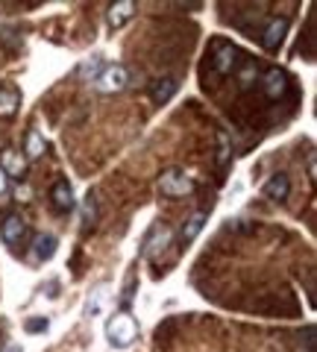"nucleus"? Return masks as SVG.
Listing matches in <instances>:
<instances>
[{
  "label": "nucleus",
  "instance_id": "nucleus-1",
  "mask_svg": "<svg viewBox=\"0 0 317 352\" xmlns=\"http://www.w3.org/2000/svg\"><path fill=\"white\" fill-rule=\"evenodd\" d=\"M106 338L112 346H133L138 338V320L129 311H118L106 326Z\"/></svg>",
  "mask_w": 317,
  "mask_h": 352
},
{
  "label": "nucleus",
  "instance_id": "nucleus-2",
  "mask_svg": "<svg viewBox=\"0 0 317 352\" xmlns=\"http://www.w3.org/2000/svg\"><path fill=\"white\" fill-rule=\"evenodd\" d=\"M159 188L165 197H171V200H177V197H188L194 191V182L191 176L185 170H165L159 179Z\"/></svg>",
  "mask_w": 317,
  "mask_h": 352
},
{
  "label": "nucleus",
  "instance_id": "nucleus-3",
  "mask_svg": "<svg viewBox=\"0 0 317 352\" xmlns=\"http://www.w3.org/2000/svg\"><path fill=\"white\" fill-rule=\"evenodd\" d=\"M235 65H238V47L229 41H217L212 50V68L221 76H229L235 71Z\"/></svg>",
  "mask_w": 317,
  "mask_h": 352
},
{
  "label": "nucleus",
  "instance_id": "nucleus-4",
  "mask_svg": "<svg viewBox=\"0 0 317 352\" xmlns=\"http://www.w3.org/2000/svg\"><path fill=\"white\" fill-rule=\"evenodd\" d=\"M127 88V68L124 65H109V68L100 71L97 76V91L103 94H118Z\"/></svg>",
  "mask_w": 317,
  "mask_h": 352
},
{
  "label": "nucleus",
  "instance_id": "nucleus-5",
  "mask_svg": "<svg viewBox=\"0 0 317 352\" xmlns=\"http://www.w3.org/2000/svg\"><path fill=\"white\" fill-rule=\"evenodd\" d=\"M288 36V21L285 18H267L265 21V30H261V44H265V50L276 53L279 44L285 41Z\"/></svg>",
  "mask_w": 317,
  "mask_h": 352
},
{
  "label": "nucleus",
  "instance_id": "nucleus-6",
  "mask_svg": "<svg viewBox=\"0 0 317 352\" xmlns=\"http://www.w3.org/2000/svg\"><path fill=\"white\" fill-rule=\"evenodd\" d=\"M0 170H3L9 179H24L27 176V156L18 150H3L0 153Z\"/></svg>",
  "mask_w": 317,
  "mask_h": 352
},
{
  "label": "nucleus",
  "instance_id": "nucleus-7",
  "mask_svg": "<svg viewBox=\"0 0 317 352\" xmlns=\"http://www.w3.org/2000/svg\"><path fill=\"white\" fill-rule=\"evenodd\" d=\"M288 91V76L282 68H267L265 71V94L267 100H282Z\"/></svg>",
  "mask_w": 317,
  "mask_h": 352
},
{
  "label": "nucleus",
  "instance_id": "nucleus-8",
  "mask_svg": "<svg viewBox=\"0 0 317 352\" xmlns=\"http://www.w3.org/2000/svg\"><path fill=\"white\" fill-rule=\"evenodd\" d=\"M288 194H291V179H288V173H273L270 179L265 182V197H267V200L285 203Z\"/></svg>",
  "mask_w": 317,
  "mask_h": 352
},
{
  "label": "nucleus",
  "instance_id": "nucleus-9",
  "mask_svg": "<svg viewBox=\"0 0 317 352\" xmlns=\"http://www.w3.org/2000/svg\"><path fill=\"white\" fill-rule=\"evenodd\" d=\"M133 15H135V3H133V0H118V3L109 6L106 21H109V27H112V30H118V27H124Z\"/></svg>",
  "mask_w": 317,
  "mask_h": 352
},
{
  "label": "nucleus",
  "instance_id": "nucleus-10",
  "mask_svg": "<svg viewBox=\"0 0 317 352\" xmlns=\"http://www.w3.org/2000/svg\"><path fill=\"white\" fill-rule=\"evenodd\" d=\"M24 232H27V223H24V217L21 214H9L3 220V226H0V235H3V241L9 247H15L18 241L24 238Z\"/></svg>",
  "mask_w": 317,
  "mask_h": 352
},
{
  "label": "nucleus",
  "instance_id": "nucleus-11",
  "mask_svg": "<svg viewBox=\"0 0 317 352\" xmlns=\"http://www.w3.org/2000/svg\"><path fill=\"white\" fill-rule=\"evenodd\" d=\"M50 200H53V206H56L59 212H71V206H74V188H71V182L68 179H59L50 188Z\"/></svg>",
  "mask_w": 317,
  "mask_h": 352
},
{
  "label": "nucleus",
  "instance_id": "nucleus-12",
  "mask_svg": "<svg viewBox=\"0 0 317 352\" xmlns=\"http://www.w3.org/2000/svg\"><path fill=\"white\" fill-rule=\"evenodd\" d=\"M21 106V91L15 85H0V118L15 115Z\"/></svg>",
  "mask_w": 317,
  "mask_h": 352
},
{
  "label": "nucleus",
  "instance_id": "nucleus-13",
  "mask_svg": "<svg viewBox=\"0 0 317 352\" xmlns=\"http://www.w3.org/2000/svg\"><path fill=\"white\" fill-rule=\"evenodd\" d=\"M150 94H153V100H156V103H168L171 97L177 94V80H173V76H162V80L153 82Z\"/></svg>",
  "mask_w": 317,
  "mask_h": 352
},
{
  "label": "nucleus",
  "instance_id": "nucleus-14",
  "mask_svg": "<svg viewBox=\"0 0 317 352\" xmlns=\"http://www.w3.org/2000/svg\"><path fill=\"white\" fill-rule=\"evenodd\" d=\"M171 226H165V223H162L159 229H156V232H153V238L147 241V256H153V258H156L159 256V252L162 250H165L168 244H171Z\"/></svg>",
  "mask_w": 317,
  "mask_h": 352
},
{
  "label": "nucleus",
  "instance_id": "nucleus-15",
  "mask_svg": "<svg viewBox=\"0 0 317 352\" xmlns=\"http://www.w3.org/2000/svg\"><path fill=\"white\" fill-rule=\"evenodd\" d=\"M56 247H59L56 235H39L36 244H32V252H36V258H50L56 252Z\"/></svg>",
  "mask_w": 317,
  "mask_h": 352
},
{
  "label": "nucleus",
  "instance_id": "nucleus-16",
  "mask_svg": "<svg viewBox=\"0 0 317 352\" xmlns=\"http://www.w3.org/2000/svg\"><path fill=\"white\" fill-rule=\"evenodd\" d=\"M203 223H206V214H203V212H194V214L182 223V241H194L197 235H200Z\"/></svg>",
  "mask_w": 317,
  "mask_h": 352
},
{
  "label": "nucleus",
  "instance_id": "nucleus-17",
  "mask_svg": "<svg viewBox=\"0 0 317 352\" xmlns=\"http://www.w3.org/2000/svg\"><path fill=\"white\" fill-rule=\"evenodd\" d=\"M24 147H27V156H30V159H39V156H45V150H47L45 138H41L36 129H32L30 135H27V144H24Z\"/></svg>",
  "mask_w": 317,
  "mask_h": 352
},
{
  "label": "nucleus",
  "instance_id": "nucleus-18",
  "mask_svg": "<svg viewBox=\"0 0 317 352\" xmlns=\"http://www.w3.org/2000/svg\"><path fill=\"white\" fill-rule=\"evenodd\" d=\"M94 220H97V200L89 194V197H85V203H83V226L89 229Z\"/></svg>",
  "mask_w": 317,
  "mask_h": 352
},
{
  "label": "nucleus",
  "instance_id": "nucleus-19",
  "mask_svg": "<svg viewBox=\"0 0 317 352\" xmlns=\"http://www.w3.org/2000/svg\"><path fill=\"white\" fill-rule=\"evenodd\" d=\"M229 144H232V141L226 138V132H217V164L229 162Z\"/></svg>",
  "mask_w": 317,
  "mask_h": 352
},
{
  "label": "nucleus",
  "instance_id": "nucleus-20",
  "mask_svg": "<svg viewBox=\"0 0 317 352\" xmlns=\"http://www.w3.org/2000/svg\"><path fill=\"white\" fill-rule=\"evenodd\" d=\"M50 323H47V317H30L27 320V332H32V335H39V332H45Z\"/></svg>",
  "mask_w": 317,
  "mask_h": 352
},
{
  "label": "nucleus",
  "instance_id": "nucleus-21",
  "mask_svg": "<svg viewBox=\"0 0 317 352\" xmlns=\"http://www.w3.org/2000/svg\"><path fill=\"white\" fill-rule=\"evenodd\" d=\"M253 80H256V65L247 62V68H244V74H241V82H253Z\"/></svg>",
  "mask_w": 317,
  "mask_h": 352
},
{
  "label": "nucleus",
  "instance_id": "nucleus-22",
  "mask_svg": "<svg viewBox=\"0 0 317 352\" xmlns=\"http://www.w3.org/2000/svg\"><path fill=\"white\" fill-rule=\"evenodd\" d=\"M309 176L314 179V156H309Z\"/></svg>",
  "mask_w": 317,
  "mask_h": 352
},
{
  "label": "nucleus",
  "instance_id": "nucleus-23",
  "mask_svg": "<svg viewBox=\"0 0 317 352\" xmlns=\"http://www.w3.org/2000/svg\"><path fill=\"white\" fill-rule=\"evenodd\" d=\"M6 352H21V349H18V346H9V349H6Z\"/></svg>",
  "mask_w": 317,
  "mask_h": 352
}]
</instances>
